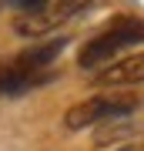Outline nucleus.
I'll use <instances>...</instances> for the list:
<instances>
[{"label":"nucleus","mask_w":144,"mask_h":151,"mask_svg":"<svg viewBox=\"0 0 144 151\" xmlns=\"http://www.w3.org/2000/svg\"><path fill=\"white\" fill-rule=\"evenodd\" d=\"M141 81H144V54L121 57L114 64L101 67L94 77V84H101V87H121V84H141Z\"/></svg>","instance_id":"obj_5"},{"label":"nucleus","mask_w":144,"mask_h":151,"mask_svg":"<svg viewBox=\"0 0 144 151\" xmlns=\"http://www.w3.org/2000/svg\"><path fill=\"white\" fill-rule=\"evenodd\" d=\"M17 34L24 37H37V34H47L50 27L64 24L67 17H74L80 10H87L84 4H60V0H24L17 4Z\"/></svg>","instance_id":"obj_3"},{"label":"nucleus","mask_w":144,"mask_h":151,"mask_svg":"<svg viewBox=\"0 0 144 151\" xmlns=\"http://www.w3.org/2000/svg\"><path fill=\"white\" fill-rule=\"evenodd\" d=\"M144 40V20L138 17H117V20H111V27L104 34H97L84 44V50H80L77 64L80 67H97L101 60L114 57L117 50L131 47V44H141Z\"/></svg>","instance_id":"obj_2"},{"label":"nucleus","mask_w":144,"mask_h":151,"mask_svg":"<svg viewBox=\"0 0 144 151\" xmlns=\"http://www.w3.org/2000/svg\"><path fill=\"white\" fill-rule=\"evenodd\" d=\"M121 151H144V145H131V148H121Z\"/></svg>","instance_id":"obj_6"},{"label":"nucleus","mask_w":144,"mask_h":151,"mask_svg":"<svg viewBox=\"0 0 144 151\" xmlns=\"http://www.w3.org/2000/svg\"><path fill=\"white\" fill-rule=\"evenodd\" d=\"M64 40H50L40 47H27L24 54L0 60V94H24L34 84L47 81V64L57 57Z\"/></svg>","instance_id":"obj_1"},{"label":"nucleus","mask_w":144,"mask_h":151,"mask_svg":"<svg viewBox=\"0 0 144 151\" xmlns=\"http://www.w3.org/2000/svg\"><path fill=\"white\" fill-rule=\"evenodd\" d=\"M134 97H87V101L74 104L67 114H64V128L67 131H80L87 124H97L104 118H117V114H128L134 111Z\"/></svg>","instance_id":"obj_4"}]
</instances>
